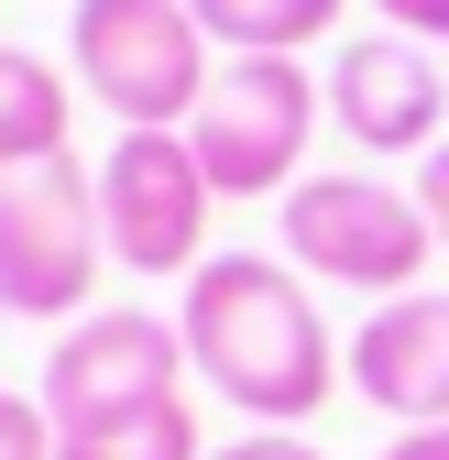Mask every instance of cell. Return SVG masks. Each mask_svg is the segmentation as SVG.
<instances>
[{
	"mask_svg": "<svg viewBox=\"0 0 449 460\" xmlns=\"http://www.w3.org/2000/svg\"><path fill=\"white\" fill-rule=\"evenodd\" d=\"M208 164L187 132H121L99 154V230L121 274H198L208 263Z\"/></svg>",
	"mask_w": 449,
	"mask_h": 460,
	"instance_id": "cell-6",
	"label": "cell"
},
{
	"mask_svg": "<svg viewBox=\"0 0 449 460\" xmlns=\"http://www.w3.org/2000/svg\"><path fill=\"white\" fill-rule=\"evenodd\" d=\"M110 274V230H99V164L44 154L0 176V318H88Z\"/></svg>",
	"mask_w": 449,
	"mask_h": 460,
	"instance_id": "cell-3",
	"label": "cell"
},
{
	"mask_svg": "<svg viewBox=\"0 0 449 460\" xmlns=\"http://www.w3.org/2000/svg\"><path fill=\"white\" fill-rule=\"evenodd\" d=\"M329 121H340L362 154H438L449 132V77H438V55L406 44V33H362L340 44V66H329Z\"/></svg>",
	"mask_w": 449,
	"mask_h": 460,
	"instance_id": "cell-8",
	"label": "cell"
},
{
	"mask_svg": "<svg viewBox=\"0 0 449 460\" xmlns=\"http://www.w3.org/2000/svg\"><path fill=\"white\" fill-rule=\"evenodd\" d=\"M373 12H383V33H406V44H449V0H373Z\"/></svg>",
	"mask_w": 449,
	"mask_h": 460,
	"instance_id": "cell-14",
	"label": "cell"
},
{
	"mask_svg": "<svg viewBox=\"0 0 449 460\" xmlns=\"http://www.w3.org/2000/svg\"><path fill=\"white\" fill-rule=\"evenodd\" d=\"M208 460H329V449H307L296 428H252V438H219Z\"/></svg>",
	"mask_w": 449,
	"mask_h": 460,
	"instance_id": "cell-15",
	"label": "cell"
},
{
	"mask_svg": "<svg viewBox=\"0 0 449 460\" xmlns=\"http://www.w3.org/2000/svg\"><path fill=\"white\" fill-rule=\"evenodd\" d=\"M307 132H318V77L296 55H231L208 77L198 121H187L219 198H286L296 164H307Z\"/></svg>",
	"mask_w": 449,
	"mask_h": 460,
	"instance_id": "cell-5",
	"label": "cell"
},
{
	"mask_svg": "<svg viewBox=\"0 0 449 460\" xmlns=\"http://www.w3.org/2000/svg\"><path fill=\"white\" fill-rule=\"evenodd\" d=\"M0 460H55V417H44V394H12V384H0Z\"/></svg>",
	"mask_w": 449,
	"mask_h": 460,
	"instance_id": "cell-13",
	"label": "cell"
},
{
	"mask_svg": "<svg viewBox=\"0 0 449 460\" xmlns=\"http://www.w3.org/2000/svg\"><path fill=\"white\" fill-rule=\"evenodd\" d=\"M187 329L154 318V307H88L77 329H55L44 351V417L55 428H99L121 406H154V394H187Z\"/></svg>",
	"mask_w": 449,
	"mask_h": 460,
	"instance_id": "cell-7",
	"label": "cell"
},
{
	"mask_svg": "<svg viewBox=\"0 0 449 460\" xmlns=\"http://www.w3.org/2000/svg\"><path fill=\"white\" fill-rule=\"evenodd\" d=\"M55 460H208V438L187 394H154V406H121L99 428H55Z\"/></svg>",
	"mask_w": 449,
	"mask_h": 460,
	"instance_id": "cell-11",
	"label": "cell"
},
{
	"mask_svg": "<svg viewBox=\"0 0 449 460\" xmlns=\"http://www.w3.org/2000/svg\"><path fill=\"white\" fill-rule=\"evenodd\" d=\"M286 263L318 285H362V296H417V274L438 263V230H427L417 187L296 176L286 187Z\"/></svg>",
	"mask_w": 449,
	"mask_h": 460,
	"instance_id": "cell-4",
	"label": "cell"
},
{
	"mask_svg": "<svg viewBox=\"0 0 449 460\" xmlns=\"http://www.w3.org/2000/svg\"><path fill=\"white\" fill-rule=\"evenodd\" d=\"M66 66L121 132H187L219 77V44L187 0H77L66 12Z\"/></svg>",
	"mask_w": 449,
	"mask_h": 460,
	"instance_id": "cell-2",
	"label": "cell"
},
{
	"mask_svg": "<svg viewBox=\"0 0 449 460\" xmlns=\"http://www.w3.org/2000/svg\"><path fill=\"white\" fill-rule=\"evenodd\" d=\"M417 208H427V230H438V252H449V143L417 164Z\"/></svg>",
	"mask_w": 449,
	"mask_h": 460,
	"instance_id": "cell-16",
	"label": "cell"
},
{
	"mask_svg": "<svg viewBox=\"0 0 449 460\" xmlns=\"http://www.w3.org/2000/svg\"><path fill=\"white\" fill-rule=\"evenodd\" d=\"M219 55H307L351 0H187Z\"/></svg>",
	"mask_w": 449,
	"mask_h": 460,
	"instance_id": "cell-12",
	"label": "cell"
},
{
	"mask_svg": "<svg viewBox=\"0 0 449 460\" xmlns=\"http://www.w3.org/2000/svg\"><path fill=\"white\" fill-rule=\"evenodd\" d=\"M66 121H77V77H55L33 44H0V176L66 154Z\"/></svg>",
	"mask_w": 449,
	"mask_h": 460,
	"instance_id": "cell-10",
	"label": "cell"
},
{
	"mask_svg": "<svg viewBox=\"0 0 449 460\" xmlns=\"http://www.w3.org/2000/svg\"><path fill=\"white\" fill-rule=\"evenodd\" d=\"M351 394L395 428H449V285L383 296L351 329Z\"/></svg>",
	"mask_w": 449,
	"mask_h": 460,
	"instance_id": "cell-9",
	"label": "cell"
},
{
	"mask_svg": "<svg viewBox=\"0 0 449 460\" xmlns=\"http://www.w3.org/2000/svg\"><path fill=\"white\" fill-rule=\"evenodd\" d=\"M176 329H187L198 384L231 417H252V428H296V417H318L329 394L351 384V351L329 340L307 274L274 263V252H208L187 274Z\"/></svg>",
	"mask_w": 449,
	"mask_h": 460,
	"instance_id": "cell-1",
	"label": "cell"
}]
</instances>
